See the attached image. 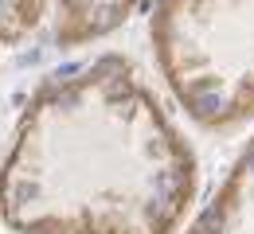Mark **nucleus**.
<instances>
[{
  "label": "nucleus",
  "mask_w": 254,
  "mask_h": 234,
  "mask_svg": "<svg viewBox=\"0 0 254 234\" xmlns=\"http://www.w3.org/2000/svg\"><path fill=\"white\" fill-rule=\"evenodd\" d=\"M188 234H254V144L239 156L219 195L207 203Z\"/></svg>",
  "instance_id": "3"
},
{
  "label": "nucleus",
  "mask_w": 254,
  "mask_h": 234,
  "mask_svg": "<svg viewBox=\"0 0 254 234\" xmlns=\"http://www.w3.org/2000/svg\"><path fill=\"white\" fill-rule=\"evenodd\" d=\"M137 0H55L59 12V39L63 43H86L114 32Z\"/></svg>",
  "instance_id": "4"
},
{
  "label": "nucleus",
  "mask_w": 254,
  "mask_h": 234,
  "mask_svg": "<svg viewBox=\"0 0 254 234\" xmlns=\"http://www.w3.org/2000/svg\"><path fill=\"white\" fill-rule=\"evenodd\" d=\"M47 0H0V51L16 47L43 20Z\"/></svg>",
  "instance_id": "5"
},
{
  "label": "nucleus",
  "mask_w": 254,
  "mask_h": 234,
  "mask_svg": "<svg viewBox=\"0 0 254 234\" xmlns=\"http://www.w3.org/2000/svg\"><path fill=\"white\" fill-rule=\"evenodd\" d=\"M195 160L122 55L43 82L0 164V219L16 234H172Z\"/></svg>",
  "instance_id": "1"
},
{
  "label": "nucleus",
  "mask_w": 254,
  "mask_h": 234,
  "mask_svg": "<svg viewBox=\"0 0 254 234\" xmlns=\"http://www.w3.org/2000/svg\"><path fill=\"white\" fill-rule=\"evenodd\" d=\"M153 47L199 125L254 117V0H153Z\"/></svg>",
  "instance_id": "2"
}]
</instances>
